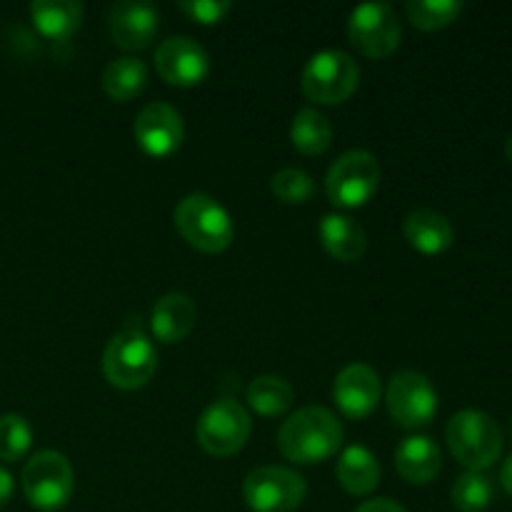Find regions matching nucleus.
<instances>
[{
	"mask_svg": "<svg viewBox=\"0 0 512 512\" xmlns=\"http://www.w3.org/2000/svg\"><path fill=\"white\" fill-rule=\"evenodd\" d=\"M155 368H158L155 345L138 323L113 335L103 353L105 380L118 390L143 388L155 375Z\"/></svg>",
	"mask_w": 512,
	"mask_h": 512,
	"instance_id": "obj_4",
	"label": "nucleus"
},
{
	"mask_svg": "<svg viewBox=\"0 0 512 512\" xmlns=\"http://www.w3.org/2000/svg\"><path fill=\"white\" fill-rule=\"evenodd\" d=\"M450 453L473 473H485L503 453V430L483 410H460L445 428Z\"/></svg>",
	"mask_w": 512,
	"mask_h": 512,
	"instance_id": "obj_3",
	"label": "nucleus"
},
{
	"mask_svg": "<svg viewBox=\"0 0 512 512\" xmlns=\"http://www.w3.org/2000/svg\"><path fill=\"white\" fill-rule=\"evenodd\" d=\"M250 413L233 398H220L203 410L198 420V445L215 458L240 453L250 438Z\"/></svg>",
	"mask_w": 512,
	"mask_h": 512,
	"instance_id": "obj_8",
	"label": "nucleus"
},
{
	"mask_svg": "<svg viewBox=\"0 0 512 512\" xmlns=\"http://www.w3.org/2000/svg\"><path fill=\"white\" fill-rule=\"evenodd\" d=\"M405 13L415 28L433 33V30H443L458 20L463 13V3L460 0H408L405 3Z\"/></svg>",
	"mask_w": 512,
	"mask_h": 512,
	"instance_id": "obj_25",
	"label": "nucleus"
},
{
	"mask_svg": "<svg viewBox=\"0 0 512 512\" xmlns=\"http://www.w3.org/2000/svg\"><path fill=\"white\" fill-rule=\"evenodd\" d=\"M355 512H408V510H405L403 505L393 503V500L378 498V500H368V503H363Z\"/></svg>",
	"mask_w": 512,
	"mask_h": 512,
	"instance_id": "obj_30",
	"label": "nucleus"
},
{
	"mask_svg": "<svg viewBox=\"0 0 512 512\" xmlns=\"http://www.w3.org/2000/svg\"><path fill=\"white\" fill-rule=\"evenodd\" d=\"M318 235L325 253L338 260V263H355L368 250V235H365L363 225L343 213L323 215L318 225Z\"/></svg>",
	"mask_w": 512,
	"mask_h": 512,
	"instance_id": "obj_18",
	"label": "nucleus"
},
{
	"mask_svg": "<svg viewBox=\"0 0 512 512\" xmlns=\"http://www.w3.org/2000/svg\"><path fill=\"white\" fill-rule=\"evenodd\" d=\"M308 495L303 475L283 465L250 470L243 483V498L253 512H293Z\"/></svg>",
	"mask_w": 512,
	"mask_h": 512,
	"instance_id": "obj_9",
	"label": "nucleus"
},
{
	"mask_svg": "<svg viewBox=\"0 0 512 512\" xmlns=\"http://www.w3.org/2000/svg\"><path fill=\"white\" fill-rule=\"evenodd\" d=\"M75 473L70 460L58 450H40L23 468V493L33 508L55 512L73 498Z\"/></svg>",
	"mask_w": 512,
	"mask_h": 512,
	"instance_id": "obj_6",
	"label": "nucleus"
},
{
	"mask_svg": "<svg viewBox=\"0 0 512 512\" xmlns=\"http://www.w3.org/2000/svg\"><path fill=\"white\" fill-rule=\"evenodd\" d=\"M290 143L303 155H323L333 145V123L315 108L298 110L290 123Z\"/></svg>",
	"mask_w": 512,
	"mask_h": 512,
	"instance_id": "obj_24",
	"label": "nucleus"
},
{
	"mask_svg": "<svg viewBox=\"0 0 512 512\" xmlns=\"http://www.w3.org/2000/svg\"><path fill=\"white\" fill-rule=\"evenodd\" d=\"M198 323V308L183 293H168L153 305L150 313V330L165 345L180 343L190 335Z\"/></svg>",
	"mask_w": 512,
	"mask_h": 512,
	"instance_id": "obj_17",
	"label": "nucleus"
},
{
	"mask_svg": "<svg viewBox=\"0 0 512 512\" xmlns=\"http://www.w3.org/2000/svg\"><path fill=\"white\" fill-rule=\"evenodd\" d=\"M173 223L190 248L218 255L235 240V225L228 210L205 193H190L175 205Z\"/></svg>",
	"mask_w": 512,
	"mask_h": 512,
	"instance_id": "obj_2",
	"label": "nucleus"
},
{
	"mask_svg": "<svg viewBox=\"0 0 512 512\" xmlns=\"http://www.w3.org/2000/svg\"><path fill=\"white\" fill-rule=\"evenodd\" d=\"M83 13V5L75 0H35L30 5V20L35 30L53 43H65L70 35L78 33Z\"/></svg>",
	"mask_w": 512,
	"mask_h": 512,
	"instance_id": "obj_20",
	"label": "nucleus"
},
{
	"mask_svg": "<svg viewBox=\"0 0 512 512\" xmlns=\"http://www.w3.org/2000/svg\"><path fill=\"white\" fill-rule=\"evenodd\" d=\"M380 188L378 158L368 150H348L330 165L325 175V193L338 208L355 210L373 200Z\"/></svg>",
	"mask_w": 512,
	"mask_h": 512,
	"instance_id": "obj_5",
	"label": "nucleus"
},
{
	"mask_svg": "<svg viewBox=\"0 0 512 512\" xmlns=\"http://www.w3.org/2000/svg\"><path fill=\"white\" fill-rule=\"evenodd\" d=\"M10 498H13V475L5 468H0V508H5Z\"/></svg>",
	"mask_w": 512,
	"mask_h": 512,
	"instance_id": "obj_31",
	"label": "nucleus"
},
{
	"mask_svg": "<svg viewBox=\"0 0 512 512\" xmlns=\"http://www.w3.org/2000/svg\"><path fill=\"white\" fill-rule=\"evenodd\" d=\"M510 430H512V420H510Z\"/></svg>",
	"mask_w": 512,
	"mask_h": 512,
	"instance_id": "obj_34",
	"label": "nucleus"
},
{
	"mask_svg": "<svg viewBox=\"0 0 512 512\" xmlns=\"http://www.w3.org/2000/svg\"><path fill=\"white\" fill-rule=\"evenodd\" d=\"M155 70L175 88H193L210 75V55L200 43L185 35L163 40L155 50Z\"/></svg>",
	"mask_w": 512,
	"mask_h": 512,
	"instance_id": "obj_13",
	"label": "nucleus"
},
{
	"mask_svg": "<svg viewBox=\"0 0 512 512\" xmlns=\"http://www.w3.org/2000/svg\"><path fill=\"white\" fill-rule=\"evenodd\" d=\"M493 480L485 473H468L460 475L453 483V490H450V498H453V505L460 512H483L490 508L493 503Z\"/></svg>",
	"mask_w": 512,
	"mask_h": 512,
	"instance_id": "obj_26",
	"label": "nucleus"
},
{
	"mask_svg": "<svg viewBox=\"0 0 512 512\" xmlns=\"http://www.w3.org/2000/svg\"><path fill=\"white\" fill-rule=\"evenodd\" d=\"M360 68L345 50H320L303 70L305 98L318 105H340L358 90Z\"/></svg>",
	"mask_w": 512,
	"mask_h": 512,
	"instance_id": "obj_7",
	"label": "nucleus"
},
{
	"mask_svg": "<svg viewBox=\"0 0 512 512\" xmlns=\"http://www.w3.org/2000/svg\"><path fill=\"white\" fill-rule=\"evenodd\" d=\"M160 13L150 3L123 0L110 8V35L123 50H145L158 35Z\"/></svg>",
	"mask_w": 512,
	"mask_h": 512,
	"instance_id": "obj_15",
	"label": "nucleus"
},
{
	"mask_svg": "<svg viewBox=\"0 0 512 512\" xmlns=\"http://www.w3.org/2000/svg\"><path fill=\"white\" fill-rule=\"evenodd\" d=\"M133 135L138 148L148 158L163 160L180 150V145L185 140V125L173 105L150 103L135 118Z\"/></svg>",
	"mask_w": 512,
	"mask_h": 512,
	"instance_id": "obj_12",
	"label": "nucleus"
},
{
	"mask_svg": "<svg viewBox=\"0 0 512 512\" xmlns=\"http://www.w3.org/2000/svg\"><path fill=\"white\" fill-rule=\"evenodd\" d=\"M295 390L280 375H258L248 385V405L260 418H280L293 408Z\"/></svg>",
	"mask_w": 512,
	"mask_h": 512,
	"instance_id": "obj_23",
	"label": "nucleus"
},
{
	"mask_svg": "<svg viewBox=\"0 0 512 512\" xmlns=\"http://www.w3.org/2000/svg\"><path fill=\"white\" fill-rule=\"evenodd\" d=\"M390 418L395 425L405 430H418L433 423L438 413V393L428 375L418 370H400L393 375L388 390H385Z\"/></svg>",
	"mask_w": 512,
	"mask_h": 512,
	"instance_id": "obj_10",
	"label": "nucleus"
},
{
	"mask_svg": "<svg viewBox=\"0 0 512 512\" xmlns=\"http://www.w3.org/2000/svg\"><path fill=\"white\" fill-rule=\"evenodd\" d=\"M500 483H503L505 493H508L510 498H512V455H510L508 460H505L503 470H500Z\"/></svg>",
	"mask_w": 512,
	"mask_h": 512,
	"instance_id": "obj_32",
	"label": "nucleus"
},
{
	"mask_svg": "<svg viewBox=\"0 0 512 512\" xmlns=\"http://www.w3.org/2000/svg\"><path fill=\"white\" fill-rule=\"evenodd\" d=\"M33 445V428L23 415H0V460L15 463L23 460Z\"/></svg>",
	"mask_w": 512,
	"mask_h": 512,
	"instance_id": "obj_27",
	"label": "nucleus"
},
{
	"mask_svg": "<svg viewBox=\"0 0 512 512\" xmlns=\"http://www.w3.org/2000/svg\"><path fill=\"white\" fill-rule=\"evenodd\" d=\"M270 193L285 205H303L315 195V180L300 168H283L270 178Z\"/></svg>",
	"mask_w": 512,
	"mask_h": 512,
	"instance_id": "obj_28",
	"label": "nucleus"
},
{
	"mask_svg": "<svg viewBox=\"0 0 512 512\" xmlns=\"http://www.w3.org/2000/svg\"><path fill=\"white\" fill-rule=\"evenodd\" d=\"M505 158L512 163V135H508V140H505Z\"/></svg>",
	"mask_w": 512,
	"mask_h": 512,
	"instance_id": "obj_33",
	"label": "nucleus"
},
{
	"mask_svg": "<svg viewBox=\"0 0 512 512\" xmlns=\"http://www.w3.org/2000/svg\"><path fill=\"white\" fill-rule=\"evenodd\" d=\"M343 445V425L333 410L310 405L295 410L278 433V448L283 458L298 465H318L333 458Z\"/></svg>",
	"mask_w": 512,
	"mask_h": 512,
	"instance_id": "obj_1",
	"label": "nucleus"
},
{
	"mask_svg": "<svg viewBox=\"0 0 512 512\" xmlns=\"http://www.w3.org/2000/svg\"><path fill=\"white\" fill-rule=\"evenodd\" d=\"M380 378L370 365L353 363L338 373L333 383V398L340 413L350 420H365L380 403Z\"/></svg>",
	"mask_w": 512,
	"mask_h": 512,
	"instance_id": "obj_14",
	"label": "nucleus"
},
{
	"mask_svg": "<svg viewBox=\"0 0 512 512\" xmlns=\"http://www.w3.org/2000/svg\"><path fill=\"white\" fill-rule=\"evenodd\" d=\"M178 8L195 23L218 25L228 18L233 3L230 0H183V3H178Z\"/></svg>",
	"mask_w": 512,
	"mask_h": 512,
	"instance_id": "obj_29",
	"label": "nucleus"
},
{
	"mask_svg": "<svg viewBox=\"0 0 512 512\" xmlns=\"http://www.w3.org/2000/svg\"><path fill=\"white\" fill-rule=\"evenodd\" d=\"M338 483L350 495H370L380 485L378 455L365 445H350L338 460Z\"/></svg>",
	"mask_w": 512,
	"mask_h": 512,
	"instance_id": "obj_21",
	"label": "nucleus"
},
{
	"mask_svg": "<svg viewBox=\"0 0 512 512\" xmlns=\"http://www.w3.org/2000/svg\"><path fill=\"white\" fill-rule=\"evenodd\" d=\"M395 470L410 485H428L443 470V453L428 435H410L395 450Z\"/></svg>",
	"mask_w": 512,
	"mask_h": 512,
	"instance_id": "obj_16",
	"label": "nucleus"
},
{
	"mask_svg": "<svg viewBox=\"0 0 512 512\" xmlns=\"http://www.w3.org/2000/svg\"><path fill=\"white\" fill-rule=\"evenodd\" d=\"M400 33V20L388 3H363L348 18L350 43L365 58L383 60L393 55L400 45Z\"/></svg>",
	"mask_w": 512,
	"mask_h": 512,
	"instance_id": "obj_11",
	"label": "nucleus"
},
{
	"mask_svg": "<svg viewBox=\"0 0 512 512\" xmlns=\"http://www.w3.org/2000/svg\"><path fill=\"white\" fill-rule=\"evenodd\" d=\"M403 235L420 255H443L455 240V230L443 213L433 208H420L408 213L403 223Z\"/></svg>",
	"mask_w": 512,
	"mask_h": 512,
	"instance_id": "obj_19",
	"label": "nucleus"
},
{
	"mask_svg": "<svg viewBox=\"0 0 512 512\" xmlns=\"http://www.w3.org/2000/svg\"><path fill=\"white\" fill-rule=\"evenodd\" d=\"M148 85V65L138 58H115L103 70V90L115 103H130L138 98Z\"/></svg>",
	"mask_w": 512,
	"mask_h": 512,
	"instance_id": "obj_22",
	"label": "nucleus"
}]
</instances>
